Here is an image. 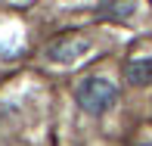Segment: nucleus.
Masks as SVG:
<instances>
[{
  "mask_svg": "<svg viewBox=\"0 0 152 146\" xmlns=\"http://www.w3.org/2000/svg\"><path fill=\"white\" fill-rule=\"evenodd\" d=\"M137 10V0H102L96 6V19L102 22H121V19H130Z\"/></svg>",
  "mask_w": 152,
  "mask_h": 146,
  "instance_id": "nucleus-3",
  "label": "nucleus"
},
{
  "mask_svg": "<svg viewBox=\"0 0 152 146\" xmlns=\"http://www.w3.org/2000/svg\"><path fill=\"white\" fill-rule=\"evenodd\" d=\"M124 78H127L134 87L152 84V56H146V59H130L127 65H124Z\"/></svg>",
  "mask_w": 152,
  "mask_h": 146,
  "instance_id": "nucleus-4",
  "label": "nucleus"
},
{
  "mask_svg": "<svg viewBox=\"0 0 152 146\" xmlns=\"http://www.w3.org/2000/svg\"><path fill=\"white\" fill-rule=\"evenodd\" d=\"M87 53H90V40L84 34H62V37H56L47 47V59L59 62V65H72V62H78Z\"/></svg>",
  "mask_w": 152,
  "mask_h": 146,
  "instance_id": "nucleus-2",
  "label": "nucleus"
},
{
  "mask_svg": "<svg viewBox=\"0 0 152 146\" xmlns=\"http://www.w3.org/2000/svg\"><path fill=\"white\" fill-rule=\"evenodd\" d=\"M75 100H78V106L84 109L87 115H106L109 109L118 103V90L109 78H99V75H90V78H84L75 90Z\"/></svg>",
  "mask_w": 152,
  "mask_h": 146,
  "instance_id": "nucleus-1",
  "label": "nucleus"
}]
</instances>
